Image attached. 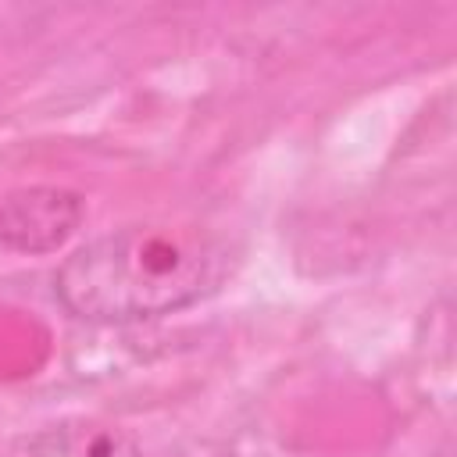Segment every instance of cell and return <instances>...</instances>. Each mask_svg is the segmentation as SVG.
<instances>
[{
    "mask_svg": "<svg viewBox=\"0 0 457 457\" xmlns=\"http://www.w3.org/2000/svg\"><path fill=\"white\" fill-rule=\"evenodd\" d=\"M225 278V250L186 225H125L89 239L57 268L61 303L86 321L118 325L182 311Z\"/></svg>",
    "mask_w": 457,
    "mask_h": 457,
    "instance_id": "6da1fadb",
    "label": "cell"
},
{
    "mask_svg": "<svg viewBox=\"0 0 457 457\" xmlns=\"http://www.w3.org/2000/svg\"><path fill=\"white\" fill-rule=\"evenodd\" d=\"M82 221V200L64 189H25L0 200V246L54 250Z\"/></svg>",
    "mask_w": 457,
    "mask_h": 457,
    "instance_id": "7a4b0ae2",
    "label": "cell"
},
{
    "mask_svg": "<svg viewBox=\"0 0 457 457\" xmlns=\"http://www.w3.org/2000/svg\"><path fill=\"white\" fill-rule=\"evenodd\" d=\"M7 457H143L136 439L96 418H61L14 439Z\"/></svg>",
    "mask_w": 457,
    "mask_h": 457,
    "instance_id": "3957f363",
    "label": "cell"
}]
</instances>
